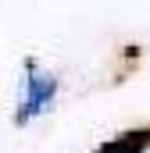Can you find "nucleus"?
<instances>
[{
  "label": "nucleus",
  "instance_id": "nucleus-1",
  "mask_svg": "<svg viewBox=\"0 0 150 153\" xmlns=\"http://www.w3.org/2000/svg\"><path fill=\"white\" fill-rule=\"evenodd\" d=\"M150 146V128H140V132H122L114 135L111 143H104L97 153H143Z\"/></svg>",
  "mask_w": 150,
  "mask_h": 153
}]
</instances>
